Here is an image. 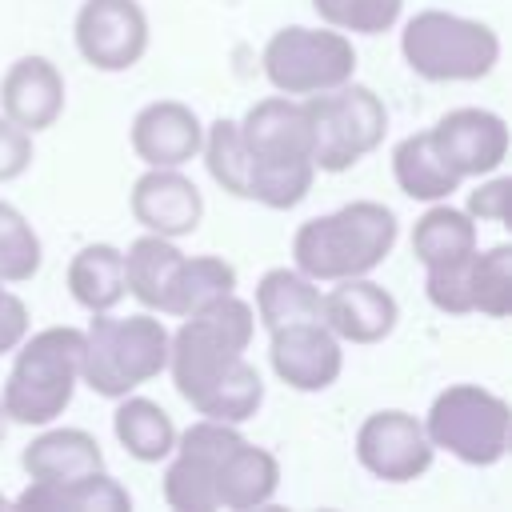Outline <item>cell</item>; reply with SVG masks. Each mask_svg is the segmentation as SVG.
Returning a JSON list of instances; mask_svg holds the SVG:
<instances>
[{
  "instance_id": "6da1fadb",
  "label": "cell",
  "mask_w": 512,
  "mask_h": 512,
  "mask_svg": "<svg viewBox=\"0 0 512 512\" xmlns=\"http://www.w3.org/2000/svg\"><path fill=\"white\" fill-rule=\"evenodd\" d=\"M208 176L236 200H256L272 212L296 208L316 180L312 128L296 96H264L240 120H212L200 140Z\"/></svg>"
},
{
  "instance_id": "7a4b0ae2",
  "label": "cell",
  "mask_w": 512,
  "mask_h": 512,
  "mask_svg": "<svg viewBox=\"0 0 512 512\" xmlns=\"http://www.w3.org/2000/svg\"><path fill=\"white\" fill-rule=\"evenodd\" d=\"M252 336L256 312L236 292L180 316V328L168 332V372L180 400L192 404L196 416L244 424L260 412L264 380L244 356Z\"/></svg>"
},
{
  "instance_id": "3957f363",
  "label": "cell",
  "mask_w": 512,
  "mask_h": 512,
  "mask_svg": "<svg viewBox=\"0 0 512 512\" xmlns=\"http://www.w3.org/2000/svg\"><path fill=\"white\" fill-rule=\"evenodd\" d=\"M396 236H400V224L388 204L352 200L336 212L304 220L292 236V260L316 284L368 276L388 260V252L396 248Z\"/></svg>"
},
{
  "instance_id": "277c9868",
  "label": "cell",
  "mask_w": 512,
  "mask_h": 512,
  "mask_svg": "<svg viewBox=\"0 0 512 512\" xmlns=\"http://www.w3.org/2000/svg\"><path fill=\"white\" fill-rule=\"evenodd\" d=\"M12 368L0 388V404L12 424L44 428L76 396L80 384V360H84V332L72 324H52L40 332H28L12 348Z\"/></svg>"
},
{
  "instance_id": "5b68a950",
  "label": "cell",
  "mask_w": 512,
  "mask_h": 512,
  "mask_svg": "<svg viewBox=\"0 0 512 512\" xmlns=\"http://www.w3.org/2000/svg\"><path fill=\"white\" fill-rule=\"evenodd\" d=\"M168 368V328L156 312H92V324L84 328V360L80 380L108 400H120L136 392L140 384L156 380Z\"/></svg>"
},
{
  "instance_id": "8992f818",
  "label": "cell",
  "mask_w": 512,
  "mask_h": 512,
  "mask_svg": "<svg viewBox=\"0 0 512 512\" xmlns=\"http://www.w3.org/2000/svg\"><path fill=\"white\" fill-rule=\"evenodd\" d=\"M404 64L432 84H468L492 76L500 64V36L484 20H468L444 8L416 12L400 32Z\"/></svg>"
},
{
  "instance_id": "52a82bcc",
  "label": "cell",
  "mask_w": 512,
  "mask_h": 512,
  "mask_svg": "<svg viewBox=\"0 0 512 512\" xmlns=\"http://www.w3.org/2000/svg\"><path fill=\"white\" fill-rule=\"evenodd\" d=\"M312 128V164L316 172H348L364 156H372L384 144L388 132V108L384 100L356 80H344L340 88L300 96Z\"/></svg>"
},
{
  "instance_id": "ba28073f",
  "label": "cell",
  "mask_w": 512,
  "mask_h": 512,
  "mask_svg": "<svg viewBox=\"0 0 512 512\" xmlns=\"http://www.w3.org/2000/svg\"><path fill=\"white\" fill-rule=\"evenodd\" d=\"M420 424H424V436L432 440V448H444L460 464L492 468L508 452L512 408L504 396H496L480 384H448L432 400V408Z\"/></svg>"
},
{
  "instance_id": "9c48e42d",
  "label": "cell",
  "mask_w": 512,
  "mask_h": 512,
  "mask_svg": "<svg viewBox=\"0 0 512 512\" xmlns=\"http://www.w3.org/2000/svg\"><path fill=\"white\" fill-rule=\"evenodd\" d=\"M264 76L284 96H312L356 76V48L340 28H276L264 44Z\"/></svg>"
},
{
  "instance_id": "30bf717a",
  "label": "cell",
  "mask_w": 512,
  "mask_h": 512,
  "mask_svg": "<svg viewBox=\"0 0 512 512\" xmlns=\"http://www.w3.org/2000/svg\"><path fill=\"white\" fill-rule=\"evenodd\" d=\"M240 440L236 424L200 416L184 432H176L172 452L164 456V500L176 512H216V468L224 452Z\"/></svg>"
},
{
  "instance_id": "8fae6325",
  "label": "cell",
  "mask_w": 512,
  "mask_h": 512,
  "mask_svg": "<svg viewBox=\"0 0 512 512\" xmlns=\"http://www.w3.org/2000/svg\"><path fill=\"white\" fill-rule=\"evenodd\" d=\"M76 52L96 72H128L148 52V12L140 0H84L72 24Z\"/></svg>"
},
{
  "instance_id": "7c38bea8",
  "label": "cell",
  "mask_w": 512,
  "mask_h": 512,
  "mask_svg": "<svg viewBox=\"0 0 512 512\" xmlns=\"http://www.w3.org/2000/svg\"><path fill=\"white\" fill-rule=\"evenodd\" d=\"M432 440L424 424L404 408H380L356 428V460L384 484H408L432 468Z\"/></svg>"
},
{
  "instance_id": "4fadbf2b",
  "label": "cell",
  "mask_w": 512,
  "mask_h": 512,
  "mask_svg": "<svg viewBox=\"0 0 512 512\" xmlns=\"http://www.w3.org/2000/svg\"><path fill=\"white\" fill-rule=\"evenodd\" d=\"M268 364L292 392H324L344 372V348L324 320H296L268 332Z\"/></svg>"
},
{
  "instance_id": "5bb4252c",
  "label": "cell",
  "mask_w": 512,
  "mask_h": 512,
  "mask_svg": "<svg viewBox=\"0 0 512 512\" xmlns=\"http://www.w3.org/2000/svg\"><path fill=\"white\" fill-rule=\"evenodd\" d=\"M436 148L460 172V180H480L500 172L508 160V120L488 108H452L432 128Z\"/></svg>"
},
{
  "instance_id": "9a60e30c",
  "label": "cell",
  "mask_w": 512,
  "mask_h": 512,
  "mask_svg": "<svg viewBox=\"0 0 512 512\" xmlns=\"http://www.w3.org/2000/svg\"><path fill=\"white\" fill-rule=\"evenodd\" d=\"M128 208L144 232L168 240L192 236L204 220V196L180 168H144L128 192Z\"/></svg>"
},
{
  "instance_id": "2e32d148",
  "label": "cell",
  "mask_w": 512,
  "mask_h": 512,
  "mask_svg": "<svg viewBox=\"0 0 512 512\" xmlns=\"http://www.w3.org/2000/svg\"><path fill=\"white\" fill-rule=\"evenodd\" d=\"M332 284V292H320V320L340 336V344H380L384 336H392L400 304L384 284L368 276H348Z\"/></svg>"
},
{
  "instance_id": "e0dca14e",
  "label": "cell",
  "mask_w": 512,
  "mask_h": 512,
  "mask_svg": "<svg viewBox=\"0 0 512 512\" xmlns=\"http://www.w3.org/2000/svg\"><path fill=\"white\" fill-rule=\"evenodd\" d=\"M204 124L184 100H152L132 116L128 144L144 168H184L200 156Z\"/></svg>"
},
{
  "instance_id": "ac0fdd59",
  "label": "cell",
  "mask_w": 512,
  "mask_h": 512,
  "mask_svg": "<svg viewBox=\"0 0 512 512\" xmlns=\"http://www.w3.org/2000/svg\"><path fill=\"white\" fill-rule=\"evenodd\" d=\"M0 116L24 132H44L64 116V76L48 56H20L0 76Z\"/></svg>"
},
{
  "instance_id": "d6986e66",
  "label": "cell",
  "mask_w": 512,
  "mask_h": 512,
  "mask_svg": "<svg viewBox=\"0 0 512 512\" xmlns=\"http://www.w3.org/2000/svg\"><path fill=\"white\" fill-rule=\"evenodd\" d=\"M276 488H280V460L268 448L240 436L216 468V508L248 512V508L268 504Z\"/></svg>"
},
{
  "instance_id": "ffe728a7",
  "label": "cell",
  "mask_w": 512,
  "mask_h": 512,
  "mask_svg": "<svg viewBox=\"0 0 512 512\" xmlns=\"http://www.w3.org/2000/svg\"><path fill=\"white\" fill-rule=\"evenodd\" d=\"M20 464H24L28 480L64 484V480L100 472L104 468V452H100V440L92 432H84V428H48L20 452Z\"/></svg>"
},
{
  "instance_id": "44dd1931",
  "label": "cell",
  "mask_w": 512,
  "mask_h": 512,
  "mask_svg": "<svg viewBox=\"0 0 512 512\" xmlns=\"http://www.w3.org/2000/svg\"><path fill=\"white\" fill-rule=\"evenodd\" d=\"M392 180L396 188L408 196V200H420V204H436V200H448L464 180L460 172L444 160V152L436 148L432 132H412L404 136L396 148H392Z\"/></svg>"
},
{
  "instance_id": "7402d4cb",
  "label": "cell",
  "mask_w": 512,
  "mask_h": 512,
  "mask_svg": "<svg viewBox=\"0 0 512 512\" xmlns=\"http://www.w3.org/2000/svg\"><path fill=\"white\" fill-rule=\"evenodd\" d=\"M16 504L20 508H44V512H128L132 496L116 476H108L100 468V472H88V476H76L64 484L32 480L16 496Z\"/></svg>"
},
{
  "instance_id": "603a6c76",
  "label": "cell",
  "mask_w": 512,
  "mask_h": 512,
  "mask_svg": "<svg viewBox=\"0 0 512 512\" xmlns=\"http://www.w3.org/2000/svg\"><path fill=\"white\" fill-rule=\"evenodd\" d=\"M124 256V292L136 296L148 312H160L164 316V304H168V288H172V276H176V264H180V248L176 240L168 236H156V232H144L128 244Z\"/></svg>"
},
{
  "instance_id": "cb8c5ba5",
  "label": "cell",
  "mask_w": 512,
  "mask_h": 512,
  "mask_svg": "<svg viewBox=\"0 0 512 512\" xmlns=\"http://www.w3.org/2000/svg\"><path fill=\"white\" fill-rule=\"evenodd\" d=\"M68 292L84 312H112L124 292V256L116 244H84L68 260Z\"/></svg>"
},
{
  "instance_id": "d4e9b609",
  "label": "cell",
  "mask_w": 512,
  "mask_h": 512,
  "mask_svg": "<svg viewBox=\"0 0 512 512\" xmlns=\"http://www.w3.org/2000/svg\"><path fill=\"white\" fill-rule=\"evenodd\" d=\"M112 432H116L120 448H124L132 460H140V464H160V460L172 452V444H176V424H172V416H168L156 400L136 396V392L120 396V404H116V412H112Z\"/></svg>"
},
{
  "instance_id": "484cf974",
  "label": "cell",
  "mask_w": 512,
  "mask_h": 512,
  "mask_svg": "<svg viewBox=\"0 0 512 512\" xmlns=\"http://www.w3.org/2000/svg\"><path fill=\"white\" fill-rule=\"evenodd\" d=\"M476 252V220L464 208L436 200L412 228V256L424 268H444Z\"/></svg>"
},
{
  "instance_id": "4316f807",
  "label": "cell",
  "mask_w": 512,
  "mask_h": 512,
  "mask_svg": "<svg viewBox=\"0 0 512 512\" xmlns=\"http://www.w3.org/2000/svg\"><path fill=\"white\" fill-rule=\"evenodd\" d=\"M252 312L268 332L296 320H320V288L300 268H268L256 280Z\"/></svg>"
},
{
  "instance_id": "83f0119b",
  "label": "cell",
  "mask_w": 512,
  "mask_h": 512,
  "mask_svg": "<svg viewBox=\"0 0 512 512\" xmlns=\"http://www.w3.org/2000/svg\"><path fill=\"white\" fill-rule=\"evenodd\" d=\"M236 292V268L224 256H180L172 288H168V304L164 316H192L200 308H208L212 300Z\"/></svg>"
},
{
  "instance_id": "f1b7e54d",
  "label": "cell",
  "mask_w": 512,
  "mask_h": 512,
  "mask_svg": "<svg viewBox=\"0 0 512 512\" xmlns=\"http://www.w3.org/2000/svg\"><path fill=\"white\" fill-rule=\"evenodd\" d=\"M468 300L472 312L504 320L512 312V248L492 244L468 256Z\"/></svg>"
},
{
  "instance_id": "f546056e",
  "label": "cell",
  "mask_w": 512,
  "mask_h": 512,
  "mask_svg": "<svg viewBox=\"0 0 512 512\" xmlns=\"http://www.w3.org/2000/svg\"><path fill=\"white\" fill-rule=\"evenodd\" d=\"M44 264V244L36 236V228L28 224V216L0 200V280L4 284H24L40 272Z\"/></svg>"
},
{
  "instance_id": "4dcf8cb0",
  "label": "cell",
  "mask_w": 512,
  "mask_h": 512,
  "mask_svg": "<svg viewBox=\"0 0 512 512\" xmlns=\"http://www.w3.org/2000/svg\"><path fill=\"white\" fill-rule=\"evenodd\" d=\"M312 8L328 28L356 32V36H380L396 28L404 0H312Z\"/></svg>"
},
{
  "instance_id": "1f68e13d",
  "label": "cell",
  "mask_w": 512,
  "mask_h": 512,
  "mask_svg": "<svg viewBox=\"0 0 512 512\" xmlns=\"http://www.w3.org/2000/svg\"><path fill=\"white\" fill-rule=\"evenodd\" d=\"M32 164V132H24L20 124H12L8 116H0V184L20 180Z\"/></svg>"
},
{
  "instance_id": "d6a6232c",
  "label": "cell",
  "mask_w": 512,
  "mask_h": 512,
  "mask_svg": "<svg viewBox=\"0 0 512 512\" xmlns=\"http://www.w3.org/2000/svg\"><path fill=\"white\" fill-rule=\"evenodd\" d=\"M508 192H512V180L508 176H496L476 184V192H468V216L472 220H492V224H504L508 220Z\"/></svg>"
},
{
  "instance_id": "836d02e7",
  "label": "cell",
  "mask_w": 512,
  "mask_h": 512,
  "mask_svg": "<svg viewBox=\"0 0 512 512\" xmlns=\"http://www.w3.org/2000/svg\"><path fill=\"white\" fill-rule=\"evenodd\" d=\"M28 328H32L28 304H24L16 292H8L4 280H0V356H8V352L28 336Z\"/></svg>"
},
{
  "instance_id": "e575fe53",
  "label": "cell",
  "mask_w": 512,
  "mask_h": 512,
  "mask_svg": "<svg viewBox=\"0 0 512 512\" xmlns=\"http://www.w3.org/2000/svg\"><path fill=\"white\" fill-rule=\"evenodd\" d=\"M4 436H8V412H4V404H0V444H4Z\"/></svg>"
},
{
  "instance_id": "d590c367",
  "label": "cell",
  "mask_w": 512,
  "mask_h": 512,
  "mask_svg": "<svg viewBox=\"0 0 512 512\" xmlns=\"http://www.w3.org/2000/svg\"><path fill=\"white\" fill-rule=\"evenodd\" d=\"M0 504H4V496H0Z\"/></svg>"
}]
</instances>
